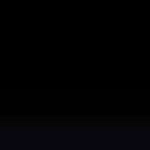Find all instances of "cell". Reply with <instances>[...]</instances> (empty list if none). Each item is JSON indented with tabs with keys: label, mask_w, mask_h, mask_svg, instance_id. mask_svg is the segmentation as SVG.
Returning a JSON list of instances; mask_svg holds the SVG:
<instances>
[]
</instances>
